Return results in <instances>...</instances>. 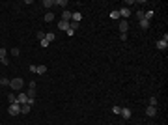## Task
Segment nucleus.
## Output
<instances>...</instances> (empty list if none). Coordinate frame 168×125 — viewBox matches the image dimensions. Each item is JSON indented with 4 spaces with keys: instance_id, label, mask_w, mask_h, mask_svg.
<instances>
[{
    "instance_id": "f257e3e1",
    "label": "nucleus",
    "mask_w": 168,
    "mask_h": 125,
    "mask_svg": "<svg viewBox=\"0 0 168 125\" xmlns=\"http://www.w3.org/2000/svg\"><path fill=\"white\" fill-rule=\"evenodd\" d=\"M23 84H24L23 78H11V80H9V86H11L13 90H21V88H23Z\"/></svg>"
},
{
    "instance_id": "f03ea898",
    "label": "nucleus",
    "mask_w": 168,
    "mask_h": 125,
    "mask_svg": "<svg viewBox=\"0 0 168 125\" xmlns=\"http://www.w3.org/2000/svg\"><path fill=\"white\" fill-rule=\"evenodd\" d=\"M8 112H9L11 116H17V114H21V105H19V103H13V105H9Z\"/></svg>"
},
{
    "instance_id": "7ed1b4c3",
    "label": "nucleus",
    "mask_w": 168,
    "mask_h": 125,
    "mask_svg": "<svg viewBox=\"0 0 168 125\" xmlns=\"http://www.w3.org/2000/svg\"><path fill=\"white\" fill-rule=\"evenodd\" d=\"M157 49H159V51H166V49H168V41H166V39H159V41H157Z\"/></svg>"
},
{
    "instance_id": "20e7f679",
    "label": "nucleus",
    "mask_w": 168,
    "mask_h": 125,
    "mask_svg": "<svg viewBox=\"0 0 168 125\" xmlns=\"http://www.w3.org/2000/svg\"><path fill=\"white\" fill-rule=\"evenodd\" d=\"M127 30H129V23H127V21H120V32L121 34H127Z\"/></svg>"
},
{
    "instance_id": "39448f33",
    "label": "nucleus",
    "mask_w": 168,
    "mask_h": 125,
    "mask_svg": "<svg viewBox=\"0 0 168 125\" xmlns=\"http://www.w3.org/2000/svg\"><path fill=\"white\" fill-rule=\"evenodd\" d=\"M17 103H19V105H26V103H28V95H26V93L17 95Z\"/></svg>"
},
{
    "instance_id": "423d86ee",
    "label": "nucleus",
    "mask_w": 168,
    "mask_h": 125,
    "mask_svg": "<svg viewBox=\"0 0 168 125\" xmlns=\"http://www.w3.org/2000/svg\"><path fill=\"white\" fill-rule=\"evenodd\" d=\"M58 30H69V23H67V21H60V23H58Z\"/></svg>"
},
{
    "instance_id": "0eeeda50",
    "label": "nucleus",
    "mask_w": 168,
    "mask_h": 125,
    "mask_svg": "<svg viewBox=\"0 0 168 125\" xmlns=\"http://www.w3.org/2000/svg\"><path fill=\"white\" fill-rule=\"evenodd\" d=\"M120 114H121V116H123L125 119H129V118L133 116V112H131L129 108H121V110H120Z\"/></svg>"
},
{
    "instance_id": "6e6552de",
    "label": "nucleus",
    "mask_w": 168,
    "mask_h": 125,
    "mask_svg": "<svg viewBox=\"0 0 168 125\" xmlns=\"http://www.w3.org/2000/svg\"><path fill=\"white\" fill-rule=\"evenodd\" d=\"M157 114V107H148V108H146V116H155Z\"/></svg>"
},
{
    "instance_id": "1a4fd4ad",
    "label": "nucleus",
    "mask_w": 168,
    "mask_h": 125,
    "mask_svg": "<svg viewBox=\"0 0 168 125\" xmlns=\"http://www.w3.org/2000/svg\"><path fill=\"white\" fill-rule=\"evenodd\" d=\"M131 15V8H121L120 9V17H129Z\"/></svg>"
},
{
    "instance_id": "9d476101",
    "label": "nucleus",
    "mask_w": 168,
    "mask_h": 125,
    "mask_svg": "<svg viewBox=\"0 0 168 125\" xmlns=\"http://www.w3.org/2000/svg\"><path fill=\"white\" fill-rule=\"evenodd\" d=\"M36 73L37 75H45L47 73V66H36Z\"/></svg>"
},
{
    "instance_id": "9b49d317",
    "label": "nucleus",
    "mask_w": 168,
    "mask_h": 125,
    "mask_svg": "<svg viewBox=\"0 0 168 125\" xmlns=\"http://www.w3.org/2000/svg\"><path fill=\"white\" fill-rule=\"evenodd\" d=\"M140 28H142V30H148V28H150V21L142 19V21H140Z\"/></svg>"
},
{
    "instance_id": "f8f14e48",
    "label": "nucleus",
    "mask_w": 168,
    "mask_h": 125,
    "mask_svg": "<svg viewBox=\"0 0 168 125\" xmlns=\"http://www.w3.org/2000/svg\"><path fill=\"white\" fill-rule=\"evenodd\" d=\"M71 19L75 21V23H78V21L82 19V13H78V11H75V13H71Z\"/></svg>"
},
{
    "instance_id": "ddd939ff",
    "label": "nucleus",
    "mask_w": 168,
    "mask_h": 125,
    "mask_svg": "<svg viewBox=\"0 0 168 125\" xmlns=\"http://www.w3.org/2000/svg\"><path fill=\"white\" fill-rule=\"evenodd\" d=\"M69 19H71V11H64V13H62V21H67V23H69Z\"/></svg>"
},
{
    "instance_id": "4468645a",
    "label": "nucleus",
    "mask_w": 168,
    "mask_h": 125,
    "mask_svg": "<svg viewBox=\"0 0 168 125\" xmlns=\"http://www.w3.org/2000/svg\"><path fill=\"white\" fill-rule=\"evenodd\" d=\"M30 108H32L30 105H21V114H28V112H30Z\"/></svg>"
},
{
    "instance_id": "2eb2a0df",
    "label": "nucleus",
    "mask_w": 168,
    "mask_h": 125,
    "mask_svg": "<svg viewBox=\"0 0 168 125\" xmlns=\"http://www.w3.org/2000/svg\"><path fill=\"white\" fill-rule=\"evenodd\" d=\"M54 6H60V8H66V6H67V0H54Z\"/></svg>"
},
{
    "instance_id": "dca6fc26",
    "label": "nucleus",
    "mask_w": 168,
    "mask_h": 125,
    "mask_svg": "<svg viewBox=\"0 0 168 125\" xmlns=\"http://www.w3.org/2000/svg\"><path fill=\"white\" fill-rule=\"evenodd\" d=\"M8 101H9V105L17 103V95H15V93H9V95H8Z\"/></svg>"
},
{
    "instance_id": "f3484780",
    "label": "nucleus",
    "mask_w": 168,
    "mask_h": 125,
    "mask_svg": "<svg viewBox=\"0 0 168 125\" xmlns=\"http://www.w3.org/2000/svg\"><path fill=\"white\" fill-rule=\"evenodd\" d=\"M43 6L45 8H52L54 6V0H43Z\"/></svg>"
},
{
    "instance_id": "a211bd4d",
    "label": "nucleus",
    "mask_w": 168,
    "mask_h": 125,
    "mask_svg": "<svg viewBox=\"0 0 168 125\" xmlns=\"http://www.w3.org/2000/svg\"><path fill=\"white\" fill-rule=\"evenodd\" d=\"M69 28H71V30L75 32V30L78 28V23H75V21H69Z\"/></svg>"
},
{
    "instance_id": "6ab92c4d",
    "label": "nucleus",
    "mask_w": 168,
    "mask_h": 125,
    "mask_svg": "<svg viewBox=\"0 0 168 125\" xmlns=\"http://www.w3.org/2000/svg\"><path fill=\"white\" fill-rule=\"evenodd\" d=\"M54 37H56V36H54V34H51V32H49V34H45V39L49 41V43H51V41H54Z\"/></svg>"
},
{
    "instance_id": "aec40b11",
    "label": "nucleus",
    "mask_w": 168,
    "mask_h": 125,
    "mask_svg": "<svg viewBox=\"0 0 168 125\" xmlns=\"http://www.w3.org/2000/svg\"><path fill=\"white\" fill-rule=\"evenodd\" d=\"M6 52H8V49H2V47H0V62L6 58Z\"/></svg>"
},
{
    "instance_id": "412c9836",
    "label": "nucleus",
    "mask_w": 168,
    "mask_h": 125,
    "mask_svg": "<svg viewBox=\"0 0 168 125\" xmlns=\"http://www.w3.org/2000/svg\"><path fill=\"white\" fill-rule=\"evenodd\" d=\"M52 19H54V15H52V13H45V23H51Z\"/></svg>"
},
{
    "instance_id": "4be33fe9",
    "label": "nucleus",
    "mask_w": 168,
    "mask_h": 125,
    "mask_svg": "<svg viewBox=\"0 0 168 125\" xmlns=\"http://www.w3.org/2000/svg\"><path fill=\"white\" fill-rule=\"evenodd\" d=\"M0 86H9V78H0Z\"/></svg>"
},
{
    "instance_id": "5701e85b",
    "label": "nucleus",
    "mask_w": 168,
    "mask_h": 125,
    "mask_svg": "<svg viewBox=\"0 0 168 125\" xmlns=\"http://www.w3.org/2000/svg\"><path fill=\"white\" fill-rule=\"evenodd\" d=\"M150 107H157V97H150Z\"/></svg>"
},
{
    "instance_id": "b1692460",
    "label": "nucleus",
    "mask_w": 168,
    "mask_h": 125,
    "mask_svg": "<svg viewBox=\"0 0 168 125\" xmlns=\"http://www.w3.org/2000/svg\"><path fill=\"white\" fill-rule=\"evenodd\" d=\"M110 17H112V19H120V11H112Z\"/></svg>"
},
{
    "instance_id": "393cba45",
    "label": "nucleus",
    "mask_w": 168,
    "mask_h": 125,
    "mask_svg": "<svg viewBox=\"0 0 168 125\" xmlns=\"http://www.w3.org/2000/svg\"><path fill=\"white\" fill-rule=\"evenodd\" d=\"M9 52H11V54H13V56H15V58H17V56H19V52H21V51H19V49H11V51H9Z\"/></svg>"
},
{
    "instance_id": "a878e982",
    "label": "nucleus",
    "mask_w": 168,
    "mask_h": 125,
    "mask_svg": "<svg viewBox=\"0 0 168 125\" xmlns=\"http://www.w3.org/2000/svg\"><path fill=\"white\" fill-rule=\"evenodd\" d=\"M37 39L43 41V39H45V34H43V32H37Z\"/></svg>"
},
{
    "instance_id": "bb28decb",
    "label": "nucleus",
    "mask_w": 168,
    "mask_h": 125,
    "mask_svg": "<svg viewBox=\"0 0 168 125\" xmlns=\"http://www.w3.org/2000/svg\"><path fill=\"white\" fill-rule=\"evenodd\" d=\"M39 43H41V47H45V49L49 47V41H47V39H43V41H39Z\"/></svg>"
},
{
    "instance_id": "cd10ccee",
    "label": "nucleus",
    "mask_w": 168,
    "mask_h": 125,
    "mask_svg": "<svg viewBox=\"0 0 168 125\" xmlns=\"http://www.w3.org/2000/svg\"><path fill=\"white\" fill-rule=\"evenodd\" d=\"M120 110H121L120 107H112V114H120Z\"/></svg>"
},
{
    "instance_id": "c85d7f7f",
    "label": "nucleus",
    "mask_w": 168,
    "mask_h": 125,
    "mask_svg": "<svg viewBox=\"0 0 168 125\" xmlns=\"http://www.w3.org/2000/svg\"><path fill=\"white\" fill-rule=\"evenodd\" d=\"M136 17L142 21V19H144V11H136Z\"/></svg>"
},
{
    "instance_id": "c756f323",
    "label": "nucleus",
    "mask_w": 168,
    "mask_h": 125,
    "mask_svg": "<svg viewBox=\"0 0 168 125\" xmlns=\"http://www.w3.org/2000/svg\"><path fill=\"white\" fill-rule=\"evenodd\" d=\"M30 90H36V80H30Z\"/></svg>"
},
{
    "instance_id": "7c9ffc66",
    "label": "nucleus",
    "mask_w": 168,
    "mask_h": 125,
    "mask_svg": "<svg viewBox=\"0 0 168 125\" xmlns=\"http://www.w3.org/2000/svg\"><path fill=\"white\" fill-rule=\"evenodd\" d=\"M0 64H2V62H0Z\"/></svg>"
}]
</instances>
